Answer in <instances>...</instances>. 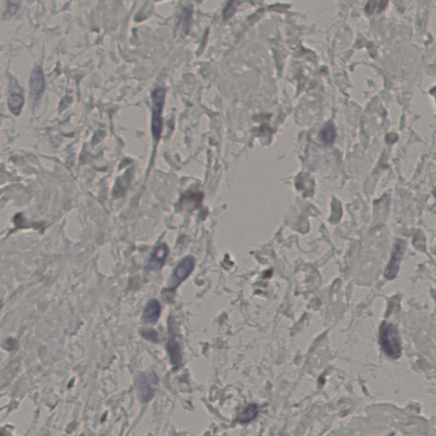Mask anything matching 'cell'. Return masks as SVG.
Listing matches in <instances>:
<instances>
[{"instance_id":"1","label":"cell","mask_w":436,"mask_h":436,"mask_svg":"<svg viewBox=\"0 0 436 436\" xmlns=\"http://www.w3.org/2000/svg\"><path fill=\"white\" fill-rule=\"evenodd\" d=\"M380 345L388 356L397 359L401 354L400 336L395 325L383 323L380 328Z\"/></svg>"},{"instance_id":"2","label":"cell","mask_w":436,"mask_h":436,"mask_svg":"<svg viewBox=\"0 0 436 436\" xmlns=\"http://www.w3.org/2000/svg\"><path fill=\"white\" fill-rule=\"evenodd\" d=\"M165 90L162 87L155 89L152 92V137L155 142H159L163 130L162 112L165 104Z\"/></svg>"},{"instance_id":"3","label":"cell","mask_w":436,"mask_h":436,"mask_svg":"<svg viewBox=\"0 0 436 436\" xmlns=\"http://www.w3.org/2000/svg\"><path fill=\"white\" fill-rule=\"evenodd\" d=\"M195 266V260L194 257L187 255L182 259L173 271L172 275L167 283V290L173 291L176 289L191 274Z\"/></svg>"},{"instance_id":"4","label":"cell","mask_w":436,"mask_h":436,"mask_svg":"<svg viewBox=\"0 0 436 436\" xmlns=\"http://www.w3.org/2000/svg\"><path fill=\"white\" fill-rule=\"evenodd\" d=\"M159 378L155 372L144 373L138 378V393L142 402H148L152 400L155 392V386L158 384Z\"/></svg>"},{"instance_id":"5","label":"cell","mask_w":436,"mask_h":436,"mask_svg":"<svg viewBox=\"0 0 436 436\" xmlns=\"http://www.w3.org/2000/svg\"><path fill=\"white\" fill-rule=\"evenodd\" d=\"M45 90V79L44 72L40 67H35L30 79V95L34 102L41 99Z\"/></svg>"},{"instance_id":"6","label":"cell","mask_w":436,"mask_h":436,"mask_svg":"<svg viewBox=\"0 0 436 436\" xmlns=\"http://www.w3.org/2000/svg\"><path fill=\"white\" fill-rule=\"evenodd\" d=\"M169 254V247L165 243L157 245L152 251L146 269L148 271H156L162 269Z\"/></svg>"},{"instance_id":"7","label":"cell","mask_w":436,"mask_h":436,"mask_svg":"<svg viewBox=\"0 0 436 436\" xmlns=\"http://www.w3.org/2000/svg\"><path fill=\"white\" fill-rule=\"evenodd\" d=\"M404 249H405L404 241H398L390 258V263L388 264L387 269L385 271V277L388 279H393L396 276Z\"/></svg>"},{"instance_id":"8","label":"cell","mask_w":436,"mask_h":436,"mask_svg":"<svg viewBox=\"0 0 436 436\" xmlns=\"http://www.w3.org/2000/svg\"><path fill=\"white\" fill-rule=\"evenodd\" d=\"M161 313V306L158 300L151 299L145 307L142 320L146 324H155L157 322Z\"/></svg>"},{"instance_id":"9","label":"cell","mask_w":436,"mask_h":436,"mask_svg":"<svg viewBox=\"0 0 436 436\" xmlns=\"http://www.w3.org/2000/svg\"><path fill=\"white\" fill-rule=\"evenodd\" d=\"M167 350L170 362L174 369H178L182 362L181 349L176 338H170L168 341Z\"/></svg>"},{"instance_id":"10","label":"cell","mask_w":436,"mask_h":436,"mask_svg":"<svg viewBox=\"0 0 436 436\" xmlns=\"http://www.w3.org/2000/svg\"><path fill=\"white\" fill-rule=\"evenodd\" d=\"M24 105V97L18 92H11L9 96L8 106L12 114L19 115Z\"/></svg>"},{"instance_id":"11","label":"cell","mask_w":436,"mask_h":436,"mask_svg":"<svg viewBox=\"0 0 436 436\" xmlns=\"http://www.w3.org/2000/svg\"><path fill=\"white\" fill-rule=\"evenodd\" d=\"M336 136L337 133H336L335 126L332 124H326L320 132V140L325 145L332 143L335 140Z\"/></svg>"},{"instance_id":"12","label":"cell","mask_w":436,"mask_h":436,"mask_svg":"<svg viewBox=\"0 0 436 436\" xmlns=\"http://www.w3.org/2000/svg\"><path fill=\"white\" fill-rule=\"evenodd\" d=\"M258 405H255V404H251V405H247L245 409H243L242 412L239 416V419L241 423H248V422L253 420L258 415Z\"/></svg>"},{"instance_id":"13","label":"cell","mask_w":436,"mask_h":436,"mask_svg":"<svg viewBox=\"0 0 436 436\" xmlns=\"http://www.w3.org/2000/svg\"><path fill=\"white\" fill-rule=\"evenodd\" d=\"M238 3H239V0H229L227 2V6L222 12V17L225 21H227L234 16V14L237 9Z\"/></svg>"},{"instance_id":"14","label":"cell","mask_w":436,"mask_h":436,"mask_svg":"<svg viewBox=\"0 0 436 436\" xmlns=\"http://www.w3.org/2000/svg\"><path fill=\"white\" fill-rule=\"evenodd\" d=\"M20 4H21V0H7L6 11L4 14V16L11 17L15 15L16 11L19 9Z\"/></svg>"},{"instance_id":"15","label":"cell","mask_w":436,"mask_h":436,"mask_svg":"<svg viewBox=\"0 0 436 436\" xmlns=\"http://www.w3.org/2000/svg\"><path fill=\"white\" fill-rule=\"evenodd\" d=\"M141 333H142V336L145 338V339L151 341L152 343H159V341H160V338H159V335H158L157 331H156V330H152V329L143 330Z\"/></svg>"},{"instance_id":"16","label":"cell","mask_w":436,"mask_h":436,"mask_svg":"<svg viewBox=\"0 0 436 436\" xmlns=\"http://www.w3.org/2000/svg\"><path fill=\"white\" fill-rule=\"evenodd\" d=\"M191 9H185L184 11V15H183V21H184V29H186L187 31H188V29H189V26H190V21H191Z\"/></svg>"},{"instance_id":"17","label":"cell","mask_w":436,"mask_h":436,"mask_svg":"<svg viewBox=\"0 0 436 436\" xmlns=\"http://www.w3.org/2000/svg\"><path fill=\"white\" fill-rule=\"evenodd\" d=\"M157 1H161V0H157Z\"/></svg>"}]
</instances>
